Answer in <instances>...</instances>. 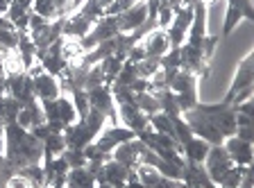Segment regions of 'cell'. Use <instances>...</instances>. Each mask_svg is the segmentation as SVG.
<instances>
[{"mask_svg": "<svg viewBox=\"0 0 254 188\" xmlns=\"http://www.w3.org/2000/svg\"><path fill=\"white\" fill-rule=\"evenodd\" d=\"M41 159L43 143L37 136L16 123L5 125V154L0 159V188L5 186L9 177L18 175V170L41 163Z\"/></svg>", "mask_w": 254, "mask_h": 188, "instance_id": "obj_1", "label": "cell"}, {"mask_svg": "<svg viewBox=\"0 0 254 188\" xmlns=\"http://www.w3.org/2000/svg\"><path fill=\"white\" fill-rule=\"evenodd\" d=\"M107 125V118L95 109H89V114L84 118L75 121L73 125H68L62 131L66 147H73V150H84L89 143H93L98 138V134L102 131V127Z\"/></svg>", "mask_w": 254, "mask_h": 188, "instance_id": "obj_2", "label": "cell"}, {"mask_svg": "<svg viewBox=\"0 0 254 188\" xmlns=\"http://www.w3.org/2000/svg\"><path fill=\"white\" fill-rule=\"evenodd\" d=\"M195 109L202 111L213 123V127L222 134V138L234 136V131H236V105H232V102H218V105H202V102H197Z\"/></svg>", "mask_w": 254, "mask_h": 188, "instance_id": "obj_3", "label": "cell"}, {"mask_svg": "<svg viewBox=\"0 0 254 188\" xmlns=\"http://www.w3.org/2000/svg\"><path fill=\"white\" fill-rule=\"evenodd\" d=\"M197 82H200V79H197L193 73L184 70V68H180L177 75H175L173 84H170V91H173V95H175V100H177V105H180L182 114L189 111V109H193V107L200 102V100H197Z\"/></svg>", "mask_w": 254, "mask_h": 188, "instance_id": "obj_4", "label": "cell"}, {"mask_svg": "<svg viewBox=\"0 0 254 188\" xmlns=\"http://www.w3.org/2000/svg\"><path fill=\"white\" fill-rule=\"evenodd\" d=\"M27 75L32 77V89H34V95H37L39 102H46V100H57L62 95V84H59V77L46 73L41 63H34V66L27 70Z\"/></svg>", "mask_w": 254, "mask_h": 188, "instance_id": "obj_5", "label": "cell"}, {"mask_svg": "<svg viewBox=\"0 0 254 188\" xmlns=\"http://www.w3.org/2000/svg\"><path fill=\"white\" fill-rule=\"evenodd\" d=\"M86 98H89V107L95 111H100L107 118V123L111 121V125H121L118 123V111H116V100L111 93V86L100 84V86H93V89L86 91Z\"/></svg>", "mask_w": 254, "mask_h": 188, "instance_id": "obj_6", "label": "cell"}, {"mask_svg": "<svg viewBox=\"0 0 254 188\" xmlns=\"http://www.w3.org/2000/svg\"><path fill=\"white\" fill-rule=\"evenodd\" d=\"M116 34H121L116 16H102V18L95 21V25L91 27L89 34H86L84 39H79V48H82V53H89L95 46H100L102 41L116 37Z\"/></svg>", "mask_w": 254, "mask_h": 188, "instance_id": "obj_7", "label": "cell"}, {"mask_svg": "<svg viewBox=\"0 0 254 188\" xmlns=\"http://www.w3.org/2000/svg\"><path fill=\"white\" fill-rule=\"evenodd\" d=\"M190 21H193V5H182L175 9L173 21L166 27L170 48H182V43L186 41V34H189Z\"/></svg>", "mask_w": 254, "mask_h": 188, "instance_id": "obj_8", "label": "cell"}, {"mask_svg": "<svg viewBox=\"0 0 254 188\" xmlns=\"http://www.w3.org/2000/svg\"><path fill=\"white\" fill-rule=\"evenodd\" d=\"M132 138H136V134H134L132 129H127V127H123V125H105L102 127V131L98 134V138L93 141V145H95V150L105 152V154H111V152L116 150L121 143L132 141Z\"/></svg>", "mask_w": 254, "mask_h": 188, "instance_id": "obj_9", "label": "cell"}, {"mask_svg": "<svg viewBox=\"0 0 254 188\" xmlns=\"http://www.w3.org/2000/svg\"><path fill=\"white\" fill-rule=\"evenodd\" d=\"M252 18H254L252 0H227V14H225L220 39H227L241 21H252Z\"/></svg>", "mask_w": 254, "mask_h": 188, "instance_id": "obj_10", "label": "cell"}, {"mask_svg": "<svg viewBox=\"0 0 254 188\" xmlns=\"http://www.w3.org/2000/svg\"><path fill=\"white\" fill-rule=\"evenodd\" d=\"M134 179H136V170L121 166V163L114 161V159H109V161L100 168V173L95 175V184L105 182V184H109V186H114V188H125V184L134 182Z\"/></svg>", "mask_w": 254, "mask_h": 188, "instance_id": "obj_11", "label": "cell"}, {"mask_svg": "<svg viewBox=\"0 0 254 188\" xmlns=\"http://www.w3.org/2000/svg\"><path fill=\"white\" fill-rule=\"evenodd\" d=\"M252 84H254V55L248 53L243 57V62L238 63V70H236V75H234V82H232V86H229L227 95L222 98V102H229V100H232L236 93H241V91L252 89Z\"/></svg>", "mask_w": 254, "mask_h": 188, "instance_id": "obj_12", "label": "cell"}, {"mask_svg": "<svg viewBox=\"0 0 254 188\" xmlns=\"http://www.w3.org/2000/svg\"><path fill=\"white\" fill-rule=\"evenodd\" d=\"M202 166H204L206 175L211 177V182L216 184V179L220 177L222 173H227L234 163H232V159H229L225 145H211V147H209V152H206L204 163H202Z\"/></svg>", "mask_w": 254, "mask_h": 188, "instance_id": "obj_13", "label": "cell"}, {"mask_svg": "<svg viewBox=\"0 0 254 188\" xmlns=\"http://www.w3.org/2000/svg\"><path fill=\"white\" fill-rule=\"evenodd\" d=\"M145 18H148V9H145V0H136L132 7L127 11H123V14L116 16L118 21V30L123 32V34H129V32H134L136 27H141L143 23H145Z\"/></svg>", "mask_w": 254, "mask_h": 188, "instance_id": "obj_14", "label": "cell"}, {"mask_svg": "<svg viewBox=\"0 0 254 188\" xmlns=\"http://www.w3.org/2000/svg\"><path fill=\"white\" fill-rule=\"evenodd\" d=\"M138 166H150V168H154L157 173L164 175V177H168V179H177V182H182V170H180V168H175L173 163H168L166 159H161L159 154H154V152H152V150H148L145 145H143L141 157H138Z\"/></svg>", "mask_w": 254, "mask_h": 188, "instance_id": "obj_15", "label": "cell"}, {"mask_svg": "<svg viewBox=\"0 0 254 188\" xmlns=\"http://www.w3.org/2000/svg\"><path fill=\"white\" fill-rule=\"evenodd\" d=\"M182 184H184V188H213L216 186L211 182V177L206 175L204 166L202 163H193V161H184Z\"/></svg>", "mask_w": 254, "mask_h": 188, "instance_id": "obj_16", "label": "cell"}, {"mask_svg": "<svg viewBox=\"0 0 254 188\" xmlns=\"http://www.w3.org/2000/svg\"><path fill=\"white\" fill-rule=\"evenodd\" d=\"M222 145H225L234 166H252L254 152H252V143L250 141H241L236 136H229V138L222 141Z\"/></svg>", "mask_w": 254, "mask_h": 188, "instance_id": "obj_17", "label": "cell"}, {"mask_svg": "<svg viewBox=\"0 0 254 188\" xmlns=\"http://www.w3.org/2000/svg\"><path fill=\"white\" fill-rule=\"evenodd\" d=\"M141 150H143V143L138 141V138H132V141L121 143L116 150L111 152V159H114V161H118L121 166L136 170V168H138V157H141Z\"/></svg>", "mask_w": 254, "mask_h": 188, "instance_id": "obj_18", "label": "cell"}, {"mask_svg": "<svg viewBox=\"0 0 254 188\" xmlns=\"http://www.w3.org/2000/svg\"><path fill=\"white\" fill-rule=\"evenodd\" d=\"M138 43H141V48L145 50V57H150V59H161L170 50L166 30H152L148 37H143Z\"/></svg>", "mask_w": 254, "mask_h": 188, "instance_id": "obj_19", "label": "cell"}, {"mask_svg": "<svg viewBox=\"0 0 254 188\" xmlns=\"http://www.w3.org/2000/svg\"><path fill=\"white\" fill-rule=\"evenodd\" d=\"M136 179L143 184L145 188H184V184L177 179H168L161 173H157L150 166H138L136 168Z\"/></svg>", "mask_w": 254, "mask_h": 188, "instance_id": "obj_20", "label": "cell"}, {"mask_svg": "<svg viewBox=\"0 0 254 188\" xmlns=\"http://www.w3.org/2000/svg\"><path fill=\"white\" fill-rule=\"evenodd\" d=\"M16 55H18V59H21L23 70H30V68L37 63V48H34V43H32V39H30L27 32H18Z\"/></svg>", "mask_w": 254, "mask_h": 188, "instance_id": "obj_21", "label": "cell"}, {"mask_svg": "<svg viewBox=\"0 0 254 188\" xmlns=\"http://www.w3.org/2000/svg\"><path fill=\"white\" fill-rule=\"evenodd\" d=\"M209 143L202 141V138H197V136H193L189 143H184L182 145V157H184V161H193V163H204V157L206 152H209Z\"/></svg>", "mask_w": 254, "mask_h": 188, "instance_id": "obj_22", "label": "cell"}, {"mask_svg": "<svg viewBox=\"0 0 254 188\" xmlns=\"http://www.w3.org/2000/svg\"><path fill=\"white\" fill-rule=\"evenodd\" d=\"M16 46H18V30L5 16H0V53H14Z\"/></svg>", "mask_w": 254, "mask_h": 188, "instance_id": "obj_23", "label": "cell"}, {"mask_svg": "<svg viewBox=\"0 0 254 188\" xmlns=\"http://www.w3.org/2000/svg\"><path fill=\"white\" fill-rule=\"evenodd\" d=\"M57 116H59V123L64 125V129L68 125H73L75 121H77V111H75V107H73V100H70V95L68 93H62L57 100Z\"/></svg>", "mask_w": 254, "mask_h": 188, "instance_id": "obj_24", "label": "cell"}, {"mask_svg": "<svg viewBox=\"0 0 254 188\" xmlns=\"http://www.w3.org/2000/svg\"><path fill=\"white\" fill-rule=\"evenodd\" d=\"M250 168L252 166H232L227 173H222L220 177L216 179V186L218 188H238Z\"/></svg>", "mask_w": 254, "mask_h": 188, "instance_id": "obj_25", "label": "cell"}, {"mask_svg": "<svg viewBox=\"0 0 254 188\" xmlns=\"http://www.w3.org/2000/svg\"><path fill=\"white\" fill-rule=\"evenodd\" d=\"M66 188H95V177L86 168H73L66 175Z\"/></svg>", "mask_w": 254, "mask_h": 188, "instance_id": "obj_26", "label": "cell"}, {"mask_svg": "<svg viewBox=\"0 0 254 188\" xmlns=\"http://www.w3.org/2000/svg\"><path fill=\"white\" fill-rule=\"evenodd\" d=\"M41 143H43V157H59L66 150V141H64L62 131H50Z\"/></svg>", "mask_w": 254, "mask_h": 188, "instance_id": "obj_27", "label": "cell"}, {"mask_svg": "<svg viewBox=\"0 0 254 188\" xmlns=\"http://www.w3.org/2000/svg\"><path fill=\"white\" fill-rule=\"evenodd\" d=\"M18 111H21V102H18V100H14L11 95H2V98H0V118H2L5 125L16 123Z\"/></svg>", "mask_w": 254, "mask_h": 188, "instance_id": "obj_28", "label": "cell"}, {"mask_svg": "<svg viewBox=\"0 0 254 188\" xmlns=\"http://www.w3.org/2000/svg\"><path fill=\"white\" fill-rule=\"evenodd\" d=\"M148 123H150V129H154L157 134H164V136H170V138H175L173 118H170V116H166L164 111H157V114H152L148 118Z\"/></svg>", "mask_w": 254, "mask_h": 188, "instance_id": "obj_29", "label": "cell"}, {"mask_svg": "<svg viewBox=\"0 0 254 188\" xmlns=\"http://www.w3.org/2000/svg\"><path fill=\"white\" fill-rule=\"evenodd\" d=\"M18 175H21V177H25L27 184H30L32 188H43V186H46V173H43L41 163H34V166L23 168V170H18Z\"/></svg>", "mask_w": 254, "mask_h": 188, "instance_id": "obj_30", "label": "cell"}, {"mask_svg": "<svg viewBox=\"0 0 254 188\" xmlns=\"http://www.w3.org/2000/svg\"><path fill=\"white\" fill-rule=\"evenodd\" d=\"M134 100H136V107L143 111V114L148 116H152V114H157L159 111V102H157V98H154V93L152 91H143V93H134Z\"/></svg>", "mask_w": 254, "mask_h": 188, "instance_id": "obj_31", "label": "cell"}, {"mask_svg": "<svg viewBox=\"0 0 254 188\" xmlns=\"http://www.w3.org/2000/svg\"><path fill=\"white\" fill-rule=\"evenodd\" d=\"M100 68H102V75H105V84H107V86H111V84H114V79L118 77V73H121L123 62L111 55V57L102 59V62H100Z\"/></svg>", "mask_w": 254, "mask_h": 188, "instance_id": "obj_32", "label": "cell"}, {"mask_svg": "<svg viewBox=\"0 0 254 188\" xmlns=\"http://www.w3.org/2000/svg\"><path fill=\"white\" fill-rule=\"evenodd\" d=\"M32 11L43 16L46 21H57L59 18L57 2H55V0H34V2H32Z\"/></svg>", "mask_w": 254, "mask_h": 188, "instance_id": "obj_33", "label": "cell"}, {"mask_svg": "<svg viewBox=\"0 0 254 188\" xmlns=\"http://www.w3.org/2000/svg\"><path fill=\"white\" fill-rule=\"evenodd\" d=\"M138 77V70H136V63L132 62H123V68H121V73H118V77L114 79V84L111 86H129V84L134 82V79Z\"/></svg>", "mask_w": 254, "mask_h": 188, "instance_id": "obj_34", "label": "cell"}, {"mask_svg": "<svg viewBox=\"0 0 254 188\" xmlns=\"http://www.w3.org/2000/svg\"><path fill=\"white\" fill-rule=\"evenodd\" d=\"M173 129H175V141L180 143V147L184 145V143H189L190 138H193V134H190L189 125H186V121L182 118V116L173 118Z\"/></svg>", "mask_w": 254, "mask_h": 188, "instance_id": "obj_35", "label": "cell"}, {"mask_svg": "<svg viewBox=\"0 0 254 188\" xmlns=\"http://www.w3.org/2000/svg\"><path fill=\"white\" fill-rule=\"evenodd\" d=\"M159 68H164V70H180V68H182L180 48H170L168 53L159 59Z\"/></svg>", "mask_w": 254, "mask_h": 188, "instance_id": "obj_36", "label": "cell"}, {"mask_svg": "<svg viewBox=\"0 0 254 188\" xmlns=\"http://www.w3.org/2000/svg\"><path fill=\"white\" fill-rule=\"evenodd\" d=\"M62 157L66 159V163H68L70 170H73V168H84L86 166L84 150H73V147H66V150L62 152Z\"/></svg>", "mask_w": 254, "mask_h": 188, "instance_id": "obj_37", "label": "cell"}, {"mask_svg": "<svg viewBox=\"0 0 254 188\" xmlns=\"http://www.w3.org/2000/svg\"><path fill=\"white\" fill-rule=\"evenodd\" d=\"M136 70H138V77H143V79H152L154 75H157V70H159V59H150V57H145L143 62H138V63H136Z\"/></svg>", "mask_w": 254, "mask_h": 188, "instance_id": "obj_38", "label": "cell"}, {"mask_svg": "<svg viewBox=\"0 0 254 188\" xmlns=\"http://www.w3.org/2000/svg\"><path fill=\"white\" fill-rule=\"evenodd\" d=\"M100 84H105V75H102V68L100 63H95V66H91L89 70H86V77H84V89H93V86H100Z\"/></svg>", "mask_w": 254, "mask_h": 188, "instance_id": "obj_39", "label": "cell"}, {"mask_svg": "<svg viewBox=\"0 0 254 188\" xmlns=\"http://www.w3.org/2000/svg\"><path fill=\"white\" fill-rule=\"evenodd\" d=\"M136 0H114L109 7L105 9V16H118V14H123V11H127L129 7L134 5Z\"/></svg>", "mask_w": 254, "mask_h": 188, "instance_id": "obj_40", "label": "cell"}, {"mask_svg": "<svg viewBox=\"0 0 254 188\" xmlns=\"http://www.w3.org/2000/svg\"><path fill=\"white\" fill-rule=\"evenodd\" d=\"M218 43H220V34H211V37L206 34V39H204V59H206V62H211Z\"/></svg>", "mask_w": 254, "mask_h": 188, "instance_id": "obj_41", "label": "cell"}, {"mask_svg": "<svg viewBox=\"0 0 254 188\" xmlns=\"http://www.w3.org/2000/svg\"><path fill=\"white\" fill-rule=\"evenodd\" d=\"M2 188H32V186L27 184L25 177H21V175H14V177L7 179V184Z\"/></svg>", "mask_w": 254, "mask_h": 188, "instance_id": "obj_42", "label": "cell"}, {"mask_svg": "<svg viewBox=\"0 0 254 188\" xmlns=\"http://www.w3.org/2000/svg\"><path fill=\"white\" fill-rule=\"evenodd\" d=\"M145 59V50L141 48V43H136V46L129 50V55H127V62H132V63H138Z\"/></svg>", "mask_w": 254, "mask_h": 188, "instance_id": "obj_43", "label": "cell"}, {"mask_svg": "<svg viewBox=\"0 0 254 188\" xmlns=\"http://www.w3.org/2000/svg\"><path fill=\"white\" fill-rule=\"evenodd\" d=\"M234 136H236V138H241V141H250V143H252V127H236Z\"/></svg>", "mask_w": 254, "mask_h": 188, "instance_id": "obj_44", "label": "cell"}, {"mask_svg": "<svg viewBox=\"0 0 254 188\" xmlns=\"http://www.w3.org/2000/svg\"><path fill=\"white\" fill-rule=\"evenodd\" d=\"M236 114L252 116V114H254V102H252V100H245V102H241V105H236Z\"/></svg>", "mask_w": 254, "mask_h": 188, "instance_id": "obj_45", "label": "cell"}, {"mask_svg": "<svg viewBox=\"0 0 254 188\" xmlns=\"http://www.w3.org/2000/svg\"><path fill=\"white\" fill-rule=\"evenodd\" d=\"M236 127H252V116L236 114Z\"/></svg>", "mask_w": 254, "mask_h": 188, "instance_id": "obj_46", "label": "cell"}, {"mask_svg": "<svg viewBox=\"0 0 254 188\" xmlns=\"http://www.w3.org/2000/svg\"><path fill=\"white\" fill-rule=\"evenodd\" d=\"M125 188H145V186H143V184L138 182V179H134V182H127V184H125Z\"/></svg>", "mask_w": 254, "mask_h": 188, "instance_id": "obj_47", "label": "cell"}, {"mask_svg": "<svg viewBox=\"0 0 254 188\" xmlns=\"http://www.w3.org/2000/svg\"><path fill=\"white\" fill-rule=\"evenodd\" d=\"M93 2H95V5H100L102 9H107V7H109L111 2H114V0H93Z\"/></svg>", "mask_w": 254, "mask_h": 188, "instance_id": "obj_48", "label": "cell"}, {"mask_svg": "<svg viewBox=\"0 0 254 188\" xmlns=\"http://www.w3.org/2000/svg\"><path fill=\"white\" fill-rule=\"evenodd\" d=\"M95 188H114V186H109V184H105V182H98L95 184Z\"/></svg>", "mask_w": 254, "mask_h": 188, "instance_id": "obj_49", "label": "cell"}, {"mask_svg": "<svg viewBox=\"0 0 254 188\" xmlns=\"http://www.w3.org/2000/svg\"><path fill=\"white\" fill-rule=\"evenodd\" d=\"M43 188H50V186H43Z\"/></svg>", "mask_w": 254, "mask_h": 188, "instance_id": "obj_50", "label": "cell"}, {"mask_svg": "<svg viewBox=\"0 0 254 188\" xmlns=\"http://www.w3.org/2000/svg\"><path fill=\"white\" fill-rule=\"evenodd\" d=\"M213 188H218V186H213Z\"/></svg>", "mask_w": 254, "mask_h": 188, "instance_id": "obj_51", "label": "cell"}]
</instances>
